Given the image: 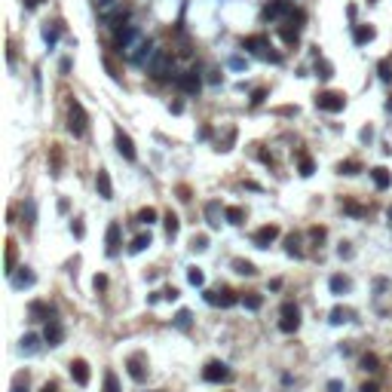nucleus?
<instances>
[{"instance_id":"3","label":"nucleus","mask_w":392,"mask_h":392,"mask_svg":"<svg viewBox=\"0 0 392 392\" xmlns=\"http://www.w3.org/2000/svg\"><path fill=\"white\" fill-rule=\"evenodd\" d=\"M153 52H156V46H153V40H147V37H138L135 40V46L132 49H126L123 55L132 61V64H150V58H153Z\"/></svg>"},{"instance_id":"38","label":"nucleus","mask_w":392,"mask_h":392,"mask_svg":"<svg viewBox=\"0 0 392 392\" xmlns=\"http://www.w3.org/2000/svg\"><path fill=\"white\" fill-rule=\"evenodd\" d=\"M227 221H230V224H242V221H245V212H242L239 206H230V209H227Z\"/></svg>"},{"instance_id":"36","label":"nucleus","mask_w":392,"mask_h":392,"mask_svg":"<svg viewBox=\"0 0 392 392\" xmlns=\"http://www.w3.org/2000/svg\"><path fill=\"white\" fill-rule=\"evenodd\" d=\"M16 270V242H7V276H13Z\"/></svg>"},{"instance_id":"10","label":"nucleus","mask_w":392,"mask_h":392,"mask_svg":"<svg viewBox=\"0 0 392 392\" xmlns=\"http://www.w3.org/2000/svg\"><path fill=\"white\" fill-rule=\"evenodd\" d=\"M251 239H254V245H257V248H270L273 242L279 239V227H276V224H267V227L254 230V236H251Z\"/></svg>"},{"instance_id":"11","label":"nucleus","mask_w":392,"mask_h":392,"mask_svg":"<svg viewBox=\"0 0 392 392\" xmlns=\"http://www.w3.org/2000/svg\"><path fill=\"white\" fill-rule=\"evenodd\" d=\"M239 297H236V291L233 288H221V291H206V303H212V306H233Z\"/></svg>"},{"instance_id":"55","label":"nucleus","mask_w":392,"mask_h":392,"mask_svg":"<svg viewBox=\"0 0 392 392\" xmlns=\"http://www.w3.org/2000/svg\"><path fill=\"white\" fill-rule=\"evenodd\" d=\"M337 254H340V257H352V248H349V245H346V242H343V245H340V248H337Z\"/></svg>"},{"instance_id":"40","label":"nucleus","mask_w":392,"mask_h":392,"mask_svg":"<svg viewBox=\"0 0 392 392\" xmlns=\"http://www.w3.org/2000/svg\"><path fill=\"white\" fill-rule=\"evenodd\" d=\"M359 172H362V163H356V160L340 163V175H359Z\"/></svg>"},{"instance_id":"27","label":"nucleus","mask_w":392,"mask_h":392,"mask_svg":"<svg viewBox=\"0 0 392 392\" xmlns=\"http://www.w3.org/2000/svg\"><path fill=\"white\" fill-rule=\"evenodd\" d=\"M178 230H181V221H178V215L169 212V215H166V236L175 239V236H178Z\"/></svg>"},{"instance_id":"9","label":"nucleus","mask_w":392,"mask_h":392,"mask_svg":"<svg viewBox=\"0 0 392 392\" xmlns=\"http://www.w3.org/2000/svg\"><path fill=\"white\" fill-rule=\"evenodd\" d=\"M294 10L288 7V0H273V4L264 7V19L267 22H279V19H288Z\"/></svg>"},{"instance_id":"61","label":"nucleus","mask_w":392,"mask_h":392,"mask_svg":"<svg viewBox=\"0 0 392 392\" xmlns=\"http://www.w3.org/2000/svg\"><path fill=\"white\" fill-rule=\"evenodd\" d=\"M389 107H392V101H389Z\"/></svg>"},{"instance_id":"53","label":"nucleus","mask_w":392,"mask_h":392,"mask_svg":"<svg viewBox=\"0 0 392 392\" xmlns=\"http://www.w3.org/2000/svg\"><path fill=\"white\" fill-rule=\"evenodd\" d=\"M71 230H74V236H83V233H86V230H83V224H80V221H71Z\"/></svg>"},{"instance_id":"60","label":"nucleus","mask_w":392,"mask_h":392,"mask_svg":"<svg viewBox=\"0 0 392 392\" xmlns=\"http://www.w3.org/2000/svg\"><path fill=\"white\" fill-rule=\"evenodd\" d=\"M389 221H392V206H389Z\"/></svg>"},{"instance_id":"5","label":"nucleus","mask_w":392,"mask_h":392,"mask_svg":"<svg viewBox=\"0 0 392 392\" xmlns=\"http://www.w3.org/2000/svg\"><path fill=\"white\" fill-rule=\"evenodd\" d=\"M316 107L325 110V113H340V110L346 107V95H343V92H319Z\"/></svg>"},{"instance_id":"58","label":"nucleus","mask_w":392,"mask_h":392,"mask_svg":"<svg viewBox=\"0 0 392 392\" xmlns=\"http://www.w3.org/2000/svg\"><path fill=\"white\" fill-rule=\"evenodd\" d=\"M40 392H58V389H55V383H46V386H43Z\"/></svg>"},{"instance_id":"6","label":"nucleus","mask_w":392,"mask_h":392,"mask_svg":"<svg viewBox=\"0 0 392 392\" xmlns=\"http://www.w3.org/2000/svg\"><path fill=\"white\" fill-rule=\"evenodd\" d=\"M175 86L184 92V95H200L203 89V80H200V71H184L175 77Z\"/></svg>"},{"instance_id":"41","label":"nucleus","mask_w":392,"mask_h":392,"mask_svg":"<svg viewBox=\"0 0 392 392\" xmlns=\"http://www.w3.org/2000/svg\"><path fill=\"white\" fill-rule=\"evenodd\" d=\"M242 303H245L251 312H257V309H260V303H264V297H260V294H245V297H242Z\"/></svg>"},{"instance_id":"15","label":"nucleus","mask_w":392,"mask_h":392,"mask_svg":"<svg viewBox=\"0 0 392 392\" xmlns=\"http://www.w3.org/2000/svg\"><path fill=\"white\" fill-rule=\"evenodd\" d=\"M43 340H46L49 346H61V340H64V328H61V322H58V319H46Z\"/></svg>"},{"instance_id":"35","label":"nucleus","mask_w":392,"mask_h":392,"mask_svg":"<svg viewBox=\"0 0 392 392\" xmlns=\"http://www.w3.org/2000/svg\"><path fill=\"white\" fill-rule=\"evenodd\" d=\"M362 368L368 374H374V371H380V359L374 356V352H365V356H362Z\"/></svg>"},{"instance_id":"2","label":"nucleus","mask_w":392,"mask_h":392,"mask_svg":"<svg viewBox=\"0 0 392 392\" xmlns=\"http://www.w3.org/2000/svg\"><path fill=\"white\" fill-rule=\"evenodd\" d=\"M86 126H89V116H86L83 104L77 101V98H71V101H68V132H71L74 138H83V135H86Z\"/></svg>"},{"instance_id":"20","label":"nucleus","mask_w":392,"mask_h":392,"mask_svg":"<svg viewBox=\"0 0 392 392\" xmlns=\"http://www.w3.org/2000/svg\"><path fill=\"white\" fill-rule=\"evenodd\" d=\"M10 279H13V288H31V285L37 282V279H34V273H31L28 267H19Z\"/></svg>"},{"instance_id":"49","label":"nucleus","mask_w":392,"mask_h":392,"mask_svg":"<svg viewBox=\"0 0 392 392\" xmlns=\"http://www.w3.org/2000/svg\"><path fill=\"white\" fill-rule=\"evenodd\" d=\"M264 98H267V89H254L251 92V104H264Z\"/></svg>"},{"instance_id":"1","label":"nucleus","mask_w":392,"mask_h":392,"mask_svg":"<svg viewBox=\"0 0 392 392\" xmlns=\"http://www.w3.org/2000/svg\"><path fill=\"white\" fill-rule=\"evenodd\" d=\"M147 74L153 77V80H169V77L175 74V55L169 49H156L150 64H147Z\"/></svg>"},{"instance_id":"43","label":"nucleus","mask_w":392,"mask_h":392,"mask_svg":"<svg viewBox=\"0 0 392 392\" xmlns=\"http://www.w3.org/2000/svg\"><path fill=\"white\" fill-rule=\"evenodd\" d=\"M135 221H138V224H153V221H156V209H141Z\"/></svg>"},{"instance_id":"39","label":"nucleus","mask_w":392,"mask_h":392,"mask_svg":"<svg viewBox=\"0 0 392 392\" xmlns=\"http://www.w3.org/2000/svg\"><path fill=\"white\" fill-rule=\"evenodd\" d=\"M58 34H61V31H58V25H46V28H43V40H46L49 46H55V40H58Z\"/></svg>"},{"instance_id":"44","label":"nucleus","mask_w":392,"mask_h":392,"mask_svg":"<svg viewBox=\"0 0 392 392\" xmlns=\"http://www.w3.org/2000/svg\"><path fill=\"white\" fill-rule=\"evenodd\" d=\"M13 392H28V374H19L13 380Z\"/></svg>"},{"instance_id":"19","label":"nucleus","mask_w":392,"mask_h":392,"mask_svg":"<svg viewBox=\"0 0 392 392\" xmlns=\"http://www.w3.org/2000/svg\"><path fill=\"white\" fill-rule=\"evenodd\" d=\"M221 218H227V209H221L218 200L206 203V221H209V227H221Z\"/></svg>"},{"instance_id":"8","label":"nucleus","mask_w":392,"mask_h":392,"mask_svg":"<svg viewBox=\"0 0 392 392\" xmlns=\"http://www.w3.org/2000/svg\"><path fill=\"white\" fill-rule=\"evenodd\" d=\"M242 49H248V52H254V55H264V58H273V61H279L276 52H270V40H267V37H245V40H242Z\"/></svg>"},{"instance_id":"33","label":"nucleus","mask_w":392,"mask_h":392,"mask_svg":"<svg viewBox=\"0 0 392 392\" xmlns=\"http://www.w3.org/2000/svg\"><path fill=\"white\" fill-rule=\"evenodd\" d=\"M377 74H380L383 83H392V58H383V61L377 64Z\"/></svg>"},{"instance_id":"37","label":"nucleus","mask_w":392,"mask_h":392,"mask_svg":"<svg viewBox=\"0 0 392 392\" xmlns=\"http://www.w3.org/2000/svg\"><path fill=\"white\" fill-rule=\"evenodd\" d=\"M285 251H288L291 257H300V254H303V248H300V239L294 236V233H291V236L285 239Z\"/></svg>"},{"instance_id":"4","label":"nucleus","mask_w":392,"mask_h":392,"mask_svg":"<svg viewBox=\"0 0 392 392\" xmlns=\"http://www.w3.org/2000/svg\"><path fill=\"white\" fill-rule=\"evenodd\" d=\"M297 328H300V309H297V303L285 300V303H282V322H279V331H282V334H294Z\"/></svg>"},{"instance_id":"31","label":"nucleus","mask_w":392,"mask_h":392,"mask_svg":"<svg viewBox=\"0 0 392 392\" xmlns=\"http://www.w3.org/2000/svg\"><path fill=\"white\" fill-rule=\"evenodd\" d=\"M328 285H331L334 294H346V291H349V279H346V276H331Z\"/></svg>"},{"instance_id":"23","label":"nucleus","mask_w":392,"mask_h":392,"mask_svg":"<svg viewBox=\"0 0 392 392\" xmlns=\"http://www.w3.org/2000/svg\"><path fill=\"white\" fill-rule=\"evenodd\" d=\"M371 178H374V187H377V190H386V187L392 184V178H389V172H386L383 166L371 169Z\"/></svg>"},{"instance_id":"57","label":"nucleus","mask_w":392,"mask_h":392,"mask_svg":"<svg viewBox=\"0 0 392 392\" xmlns=\"http://www.w3.org/2000/svg\"><path fill=\"white\" fill-rule=\"evenodd\" d=\"M362 392H380V389H377V383H365V386H362Z\"/></svg>"},{"instance_id":"30","label":"nucleus","mask_w":392,"mask_h":392,"mask_svg":"<svg viewBox=\"0 0 392 392\" xmlns=\"http://www.w3.org/2000/svg\"><path fill=\"white\" fill-rule=\"evenodd\" d=\"M371 40H374V28L359 25V28H356V43H359V46H365V43H371Z\"/></svg>"},{"instance_id":"28","label":"nucleus","mask_w":392,"mask_h":392,"mask_svg":"<svg viewBox=\"0 0 392 392\" xmlns=\"http://www.w3.org/2000/svg\"><path fill=\"white\" fill-rule=\"evenodd\" d=\"M233 270H236V273H242V276H254V264L251 260H242V257H236V260H233Z\"/></svg>"},{"instance_id":"17","label":"nucleus","mask_w":392,"mask_h":392,"mask_svg":"<svg viewBox=\"0 0 392 392\" xmlns=\"http://www.w3.org/2000/svg\"><path fill=\"white\" fill-rule=\"evenodd\" d=\"M95 190H98L101 200H113V184H110L107 169H98V175H95Z\"/></svg>"},{"instance_id":"26","label":"nucleus","mask_w":392,"mask_h":392,"mask_svg":"<svg viewBox=\"0 0 392 392\" xmlns=\"http://www.w3.org/2000/svg\"><path fill=\"white\" fill-rule=\"evenodd\" d=\"M187 282L196 285V288H203V285H206V273H203L200 267H190V270H187Z\"/></svg>"},{"instance_id":"59","label":"nucleus","mask_w":392,"mask_h":392,"mask_svg":"<svg viewBox=\"0 0 392 392\" xmlns=\"http://www.w3.org/2000/svg\"><path fill=\"white\" fill-rule=\"evenodd\" d=\"M37 4H40V0H25V7H28V10H34Z\"/></svg>"},{"instance_id":"7","label":"nucleus","mask_w":392,"mask_h":392,"mask_svg":"<svg viewBox=\"0 0 392 392\" xmlns=\"http://www.w3.org/2000/svg\"><path fill=\"white\" fill-rule=\"evenodd\" d=\"M138 28L135 25H123V28H116V37H113V43H116V52H126V49H132L135 46V40H138Z\"/></svg>"},{"instance_id":"16","label":"nucleus","mask_w":392,"mask_h":392,"mask_svg":"<svg viewBox=\"0 0 392 392\" xmlns=\"http://www.w3.org/2000/svg\"><path fill=\"white\" fill-rule=\"evenodd\" d=\"M120 233H123L120 221H110V224H107V236H104V242H107V254H110V257L120 251Z\"/></svg>"},{"instance_id":"14","label":"nucleus","mask_w":392,"mask_h":392,"mask_svg":"<svg viewBox=\"0 0 392 392\" xmlns=\"http://www.w3.org/2000/svg\"><path fill=\"white\" fill-rule=\"evenodd\" d=\"M116 150H120V156H123V160H129V163H135V160H138L135 144H132V138H129L123 129H116Z\"/></svg>"},{"instance_id":"47","label":"nucleus","mask_w":392,"mask_h":392,"mask_svg":"<svg viewBox=\"0 0 392 392\" xmlns=\"http://www.w3.org/2000/svg\"><path fill=\"white\" fill-rule=\"evenodd\" d=\"M25 218H28V224H34V218H37V209H34V203H31V200L25 203Z\"/></svg>"},{"instance_id":"54","label":"nucleus","mask_w":392,"mask_h":392,"mask_svg":"<svg viewBox=\"0 0 392 392\" xmlns=\"http://www.w3.org/2000/svg\"><path fill=\"white\" fill-rule=\"evenodd\" d=\"M328 392H343V383L340 380H328Z\"/></svg>"},{"instance_id":"25","label":"nucleus","mask_w":392,"mask_h":392,"mask_svg":"<svg viewBox=\"0 0 392 392\" xmlns=\"http://www.w3.org/2000/svg\"><path fill=\"white\" fill-rule=\"evenodd\" d=\"M37 349H40V337H37V334H25V337H22V352L34 356Z\"/></svg>"},{"instance_id":"29","label":"nucleus","mask_w":392,"mask_h":392,"mask_svg":"<svg viewBox=\"0 0 392 392\" xmlns=\"http://www.w3.org/2000/svg\"><path fill=\"white\" fill-rule=\"evenodd\" d=\"M349 316H352L349 309H343V306H334V309H331V319H328V322H331V325H343V322H349Z\"/></svg>"},{"instance_id":"56","label":"nucleus","mask_w":392,"mask_h":392,"mask_svg":"<svg viewBox=\"0 0 392 392\" xmlns=\"http://www.w3.org/2000/svg\"><path fill=\"white\" fill-rule=\"evenodd\" d=\"M230 68H236V71H239V68H245V61H242V58H230Z\"/></svg>"},{"instance_id":"52","label":"nucleus","mask_w":392,"mask_h":392,"mask_svg":"<svg viewBox=\"0 0 392 392\" xmlns=\"http://www.w3.org/2000/svg\"><path fill=\"white\" fill-rule=\"evenodd\" d=\"M163 297H166V300H178V297H181V291H178V288H166V291H163Z\"/></svg>"},{"instance_id":"51","label":"nucleus","mask_w":392,"mask_h":392,"mask_svg":"<svg viewBox=\"0 0 392 392\" xmlns=\"http://www.w3.org/2000/svg\"><path fill=\"white\" fill-rule=\"evenodd\" d=\"M92 285H95V291H104V288H107V276H95Z\"/></svg>"},{"instance_id":"24","label":"nucleus","mask_w":392,"mask_h":392,"mask_svg":"<svg viewBox=\"0 0 392 392\" xmlns=\"http://www.w3.org/2000/svg\"><path fill=\"white\" fill-rule=\"evenodd\" d=\"M297 166H300V175H303V178H309L312 172H316V163H312V156L303 153V150L297 153Z\"/></svg>"},{"instance_id":"21","label":"nucleus","mask_w":392,"mask_h":392,"mask_svg":"<svg viewBox=\"0 0 392 392\" xmlns=\"http://www.w3.org/2000/svg\"><path fill=\"white\" fill-rule=\"evenodd\" d=\"M95 10H98V16H101L104 22H110V19H113L116 13H120L123 7L116 4V0H98V4H95Z\"/></svg>"},{"instance_id":"18","label":"nucleus","mask_w":392,"mask_h":392,"mask_svg":"<svg viewBox=\"0 0 392 392\" xmlns=\"http://www.w3.org/2000/svg\"><path fill=\"white\" fill-rule=\"evenodd\" d=\"M71 377H74L77 386H89V365L83 359H74L71 362Z\"/></svg>"},{"instance_id":"32","label":"nucleus","mask_w":392,"mask_h":392,"mask_svg":"<svg viewBox=\"0 0 392 392\" xmlns=\"http://www.w3.org/2000/svg\"><path fill=\"white\" fill-rule=\"evenodd\" d=\"M175 325H178L181 331H190V325H193V316H190V309H178V316H175Z\"/></svg>"},{"instance_id":"34","label":"nucleus","mask_w":392,"mask_h":392,"mask_svg":"<svg viewBox=\"0 0 392 392\" xmlns=\"http://www.w3.org/2000/svg\"><path fill=\"white\" fill-rule=\"evenodd\" d=\"M147 245H150V233H141V236H135V239H132L129 251H132V254H138V251H144Z\"/></svg>"},{"instance_id":"48","label":"nucleus","mask_w":392,"mask_h":392,"mask_svg":"<svg viewBox=\"0 0 392 392\" xmlns=\"http://www.w3.org/2000/svg\"><path fill=\"white\" fill-rule=\"evenodd\" d=\"M316 71H319V77H325V80L331 77V64H328V61H319V64H316Z\"/></svg>"},{"instance_id":"22","label":"nucleus","mask_w":392,"mask_h":392,"mask_svg":"<svg viewBox=\"0 0 392 392\" xmlns=\"http://www.w3.org/2000/svg\"><path fill=\"white\" fill-rule=\"evenodd\" d=\"M28 312H31V319H52V306L49 303H43V300H34L31 306H28Z\"/></svg>"},{"instance_id":"42","label":"nucleus","mask_w":392,"mask_h":392,"mask_svg":"<svg viewBox=\"0 0 392 392\" xmlns=\"http://www.w3.org/2000/svg\"><path fill=\"white\" fill-rule=\"evenodd\" d=\"M104 392H120V383H116V374H113V371L104 374Z\"/></svg>"},{"instance_id":"45","label":"nucleus","mask_w":392,"mask_h":392,"mask_svg":"<svg viewBox=\"0 0 392 392\" xmlns=\"http://www.w3.org/2000/svg\"><path fill=\"white\" fill-rule=\"evenodd\" d=\"M190 248H193V251H206V248H209V236H193Z\"/></svg>"},{"instance_id":"50","label":"nucleus","mask_w":392,"mask_h":392,"mask_svg":"<svg viewBox=\"0 0 392 392\" xmlns=\"http://www.w3.org/2000/svg\"><path fill=\"white\" fill-rule=\"evenodd\" d=\"M309 236L316 239V242H322V239H325V230H322V227H312V230H309Z\"/></svg>"},{"instance_id":"46","label":"nucleus","mask_w":392,"mask_h":392,"mask_svg":"<svg viewBox=\"0 0 392 392\" xmlns=\"http://www.w3.org/2000/svg\"><path fill=\"white\" fill-rule=\"evenodd\" d=\"M343 212H349V215H356V218H362V215H365V209H362L359 203H343Z\"/></svg>"},{"instance_id":"12","label":"nucleus","mask_w":392,"mask_h":392,"mask_svg":"<svg viewBox=\"0 0 392 392\" xmlns=\"http://www.w3.org/2000/svg\"><path fill=\"white\" fill-rule=\"evenodd\" d=\"M126 368H129V377H132L135 383H144V380H147V362H144V356H141V352L129 356Z\"/></svg>"},{"instance_id":"13","label":"nucleus","mask_w":392,"mask_h":392,"mask_svg":"<svg viewBox=\"0 0 392 392\" xmlns=\"http://www.w3.org/2000/svg\"><path fill=\"white\" fill-rule=\"evenodd\" d=\"M203 377H206L209 383H227V380H230V368H227L224 362H209L206 371H203Z\"/></svg>"}]
</instances>
